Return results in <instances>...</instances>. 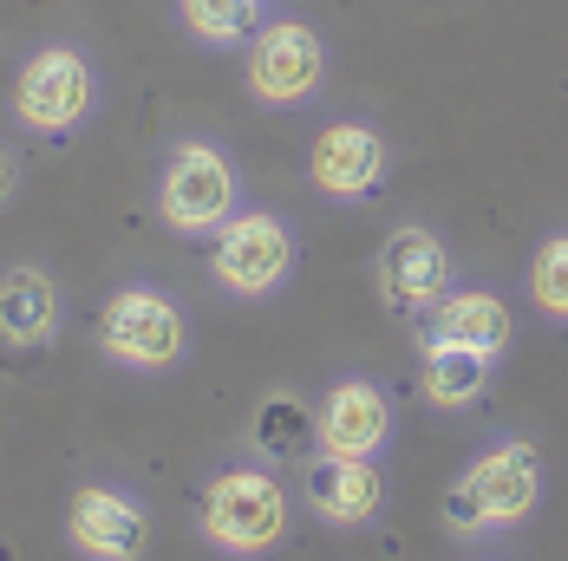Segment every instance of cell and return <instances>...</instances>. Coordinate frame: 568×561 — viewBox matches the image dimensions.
Masks as SVG:
<instances>
[{
  "label": "cell",
  "instance_id": "obj_2",
  "mask_svg": "<svg viewBox=\"0 0 568 561\" xmlns=\"http://www.w3.org/2000/svg\"><path fill=\"white\" fill-rule=\"evenodd\" d=\"M99 346H105L112 366L164 373V366L183 359V346H190V320H183V307H176L164 287L131 280V287H118L112 300H105V314H99Z\"/></svg>",
  "mask_w": 568,
  "mask_h": 561
},
{
  "label": "cell",
  "instance_id": "obj_8",
  "mask_svg": "<svg viewBox=\"0 0 568 561\" xmlns=\"http://www.w3.org/2000/svg\"><path fill=\"white\" fill-rule=\"evenodd\" d=\"M452 294V255H445V242L432 235V228L405 223L386 235V248H379V300L393 307V314H425L432 320V307Z\"/></svg>",
  "mask_w": 568,
  "mask_h": 561
},
{
  "label": "cell",
  "instance_id": "obj_6",
  "mask_svg": "<svg viewBox=\"0 0 568 561\" xmlns=\"http://www.w3.org/2000/svg\"><path fill=\"white\" fill-rule=\"evenodd\" d=\"M158 210L183 235H216L235 216V164L203 137L176 144L164 157V176H158Z\"/></svg>",
  "mask_w": 568,
  "mask_h": 561
},
{
  "label": "cell",
  "instance_id": "obj_11",
  "mask_svg": "<svg viewBox=\"0 0 568 561\" xmlns=\"http://www.w3.org/2000/svg\"><path fill=\"white\" fill-rule=\"evenodd\" d=\"M393 438V405L373 379H341L321 405V450L327 457H379Z\"/></svg>",
  "mask_w": 568,
  "mask_h": 561
},
{
  "label": "cell",
  "instance_id": "obj_5",
  "mask_svg": "<svg viewBox=\"0 0 568 561\" xmlns=\"http://www.w3.org/2000/svg\"><path fill=\"white\" fill-rule=\"evenodd\" d=\"M210 275L223 280L235 300H268L294 275V228L275 210H242L216 228V255Z\"/></svg>",
  "mask_w": 568,
  "mask_h": 561
},
{
  "label": "cell",
  "instance_id": "obj_19",
  "mask_svg": "<svg viewBox=\"0 0 568 561\" xmlns=\"http://www.w3.org/2000/svg\"><path fill=\"white\" fill-rule=\"evenodd\" d=\"M13 190H20V157L0 144V203H13Z\"/></svg>",
  "mask_w": 568,
  "mask_h": 561
},
{
  "label": "cell",
  "instance_id": "obj_16",
  "mask_svg": "<svg viewBox=\"0 0 568 561\" xmlns=\"http://www.w3.org/2000/svg\"><path fill=\"white\" fill-rule=\"evenodd\" d=\"M321 438V411H307L294 392H268L255 405V418H248V445L262 450V457H301V450Z\"/></svg>",
  "mask_w": 568,
  "mask_h": 561
},
{
  "label": "cell",
  "instance_id": "obj_17",
  "mask_svg": "<svg viewBox=\"0 0 568 561\" xmlns=\"http://www.w3.org/2000/svg\"><path fill=\"white\" fill-rule=\"evenodd\" d=\"M183 27L203 47H242L262 33V0H183Z\"/></svg>",
  "mask_w": 568,
  "mask_h": 561
},
{
  "label": "cell",
  "instance_id": "obj_14",
  "mask_svg": "<svg viewBox=\"0 0 568 561\" xmlns=\"http://www.w3.org/2000/svg\"><path fill=\"white\" fill-rule=\"evenodd\" d=\"M432 339H452V346H477V353H504L516 339V314L504 307V294L490 287H464V294H445L432 307Z\"/></svg>",
  "mask_w": 568,
  "mask_h": 561
},
{
  "label": "cell",
  "instance_id": "obj_9",
  "mask_svg": "<svg viewBox=\"0 0 568 561\" xmlns=\"http://www.w3.org/2000/svg\"><path fill=\"white\" fill-rule=\"evenodd\" d=\"M65 536H72L79 555H92V561H144V549H151V516L138 509V497H124V490L85 483L65 503Z\"/></svg>",
  "mask_w": 568,
  "mask_h": 561
},
{
  "label": "cell",
  "instance_id": "obj_15",
  "mask_svg": "<svg viewBox=\"0 0 568 561\" xmlns=\"http://www.w3.org/2000/svg\"><path fill=\"white\" fill-rule=\"evenodd\" d=\"M490 353H477V346H452V339H432L425 346V373H418V392L432 398V405H445V411H464V405H477L484 386H490Z\"/></svg>",
  "mask_w": 568,
  "mask_h": 561
},
{
  "label": "cell",
  "instance_id": "obj_12",
  "mask_svg": "<svg viewBox=\"0 0 568 561\" xmlns=\"http://www.w3.org/2000/svg\"><path fill=\"white\" fill-rule=\"evenodd\" d=\"M307 503L321 522H366L386 503V477L373 457H314L307 463Z\"/></svg>",
  "mask_w": 568,
  "mask_h": 561
},
{
  "label": "cell",
  "instance_id": "obj_10",
  "mask_svg": "<svg viewBox=\"0 0 568 561\" xmlns=\"http://www.w3.org/2000/svg\"><path fill=\"white\" fill-rule=\"evenodd\" d=\"M386 164H393V151H386V137L373 131V124H327L321 137H314V151H307V176H314V190L321 196H334V203H366L379 183H386Z\"/></svg>",
  "mask_w": 568,
  "mask_h": 561
},
{
  "label": "cell",
  "instance_id": "obj_18",
  "mask_svg": "<svg viewBox=\"0 0 568 561\" xmlns=\"http://www.w3.org/2000/svg\"><path fill=\"white\" fill-rule=\"evenodd\" d=\"M529 300L549 320H568V228L536 248V262H529Z\"/></svg>",
  "mask_w": 568,
  "mask_h": 561
},
{
  "label": "cell",
  "instance_id": "obj_4",
  "mask_svg": "<svg viewBox=\"0 0 568 561\" xmlns=\"http://www.w3.org/2000/svg\"><path fill=\"white\" fill-rule=\"evenodd\" d=\"M287 529V497L268 470H223L210 490H203V536L229 549V555H262L275 549Z\"/></svg>",
  "mask_w": 568,
  "mask_h": 561
},
{
  "label": "cell",
  "instance_id": "obj_1",
  "mask_svg": "<svg viewBox=\"0 0 568 561\" xmlns=\"http://www.w3.org/2000/svg\"><path fill=\"white\" fill-rule=\"evenodd\" d=\"M542 503V450L529 438H504L490 445L445 497V529L477 536V529H510Z\"/></svg>",
  "mask_w": 568,
  "mask_h": 561
},
{
  "label": "cell",
  "instance_id": "obj_3",
  "mask_svg": "<svg viewBox=\"0 0 568 561\" xmlns=\"http://www.w3.org/2000/svg\"><path fill=\"white\" fill-rule=\"evenodd\" d=\"M92 105H99V72L79 47H40L13 72V118L27 131L65 137L92 118Z\"/></svg>",
  "mask_w": 568,
  "mask_h": 561
},
{
  "label": "cell",
  "instance_id": "obj_13",
  "mask_svg": "<svg viewBox=\"0 0 568 561\" xmlns=\"http://www.w3.org/2000/svg\"><path fill=\"white\" fill-rule=\"evenodd\" d=\"M59 334V287L47 268H33V262H20V268H7L0 275V339L7 346H47Z\"/></svg>",
  "mask_w": 568,
  "mask_h": 561
},
{
  "label": "cell",
  "instance_id": "obj_7",
  "mask_svg": "<svg viewBox=\"0 0 568 561\" xmlns=\"http://www.w3.org/2000/svg\"><path fill=\"white\" fill-rule=\"evenodd\" d=\"M327 72V47L307 20H262L255 47H248V92L262 105H301L314 99Z\"/></svg>",
  "mask_w": 568,
  "mask_h": 561
}]
</instances>
